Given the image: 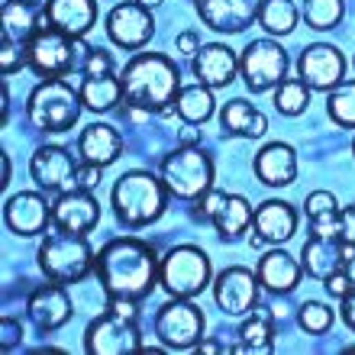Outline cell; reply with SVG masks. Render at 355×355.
<instances>
[{"label": "cell", "instance_id": "obj_1", "mask_svg": "<svg viewBox=\"0 0 355 355\" xmlns=\"http://www.w3.org/2000/svg\"><path fill=\"white\" fill-rule=\"evenodd\" d=\"M97 278H101L107 297H149L155 281H159L155 249L149 243L136 239V236L113 239L97 252Z\"/></svg>", "mask_w": 355, "mask_h": 355}, {"label": "cell", "instance_id": "obj_2", "mask_svg": "<svg viewBox=\"0 0 355 355\" xmlns=\"http://www.w3.org/2000/svg\"><path fill=\"white\" fill-rule=\"evenodd\" d=\"M123 97L139 110H162L181 91V68L162 52H139L123 68Z\"/></svg>", "mask_w": 355, "mask_h": 355}, {"label": "cell", "instance_id": "obj_3", "mask_svg": "<svg viewBox=\"0 0 355 355\" xmlns=\"http://www.w3.org/2000/svg\"><path fill=\"white\" fill-rule=\"evenodd\" d=\"M165 204H168V187L152 171H126L113 184V214L130 230L155 223L165 214Z\"/></svg>", "mask_w": 355, "mask_h": 355}, {"label": "cell", "instance_id": "obj_4", "mask_svg": "<svg viewBox=\"0 0 355 355\" xmlns=\"http://www.w3.org/2000/svg\"><path fill=\"white\" fill-rule=\"evenodd\" d=\"M81 91L68 85L65 78H46L26 101V116L39 132H68L81 116Z\"/></svg>", "mask_w": 355, "mask_h": 355}, {"label": "cell", "instance_id": "obj_5", "mask_svg": "<svg viewBox=\"0 0 355 355\" xmlns=\"http://www.w3.org/2000/svg\"><path fill=\"white\" fill-rule=\"evenodd\" d=\"M39 268L49 281L58 284H75L85 281L97 268V255H94L87 236L81 233H52L39 245Z\"/></svg>", "mask_w": 355, "mask_h": 355}, {"label": "cell", "instance_id": "obj_6", "mask_svg": "<svg viewBox=\"0 0 355 355\" xmlns=\"http://www.w3.org/2000/svg\"><path fill=\"white\" fill-rule=\"evenodd\" d=\"M81 52H91L81 39L65 36V33L52 29L49 23H42L36 29V36L26 42V65L39 78H62L68 71H75Z\"/></svg>", "mask_w": 355, "mask_h": 355}, {"label": "cell", "instance_id": "obj_7", "mask_svg": "<svg viewBox=\"0 0 355 355\" xmlns=\"http://www.w3.org/2000/svg\"><path fill=\"white\" fill-rule=\"evenodd\" d=\"M162 181L178 200H197L214 187V162L197 146H181L162 162Z\"/></svg>", "mask_w": 355, "mask_h": 355}, {"label": "cell", "instance_id": "obj_8", "mask_svg": "<svg viewBox=\"0 0 355 355\" xmlns=\"http://www.w3.org/2000/svg\"><path fill=\"white\" fill-rule=\"evenodd\" d=\"M159 281L171 297H197L210 284V259L197 245H175L159 262Z\"/></svg>", "mask_w": 355, "mask_h": 355}, {"label": "cell", "instance_id": "obj_9", "mask_svg": "<svg viewBox=\"0 0 355 355\" xmlns=\"http://www.w3.org/2000/svg\"><path fill=\"white\" fill-rule=\"evenodd\" d=\"M207 320L191 297H175L168 304H162L155 313V336L162 339L165 349H194L204 339Z\"/></svg>", "mask_w": 355, "mask_h": 355}, {"label": "cell", "instance_id": "obj_10", "mask_svg": "<svg viewBox=\"0 0 355 355\" xmlns=\"http://www.w3.org/2000/svg\"><path fill=\"white\" fill-rule=\"evenodd\" d=\"M139 349H142V333L136 327V320L113 313V310L91 320L85 329L87 355H126V352H139Z\"/></svg>", "mask_w": 355, "mask_h": 355}, {"label": "cell", "instance_id": "obj_11", "mask_svg": "<svg viewBox=\"0 0 355 355\" xmlns=\"http://www.w3.org/2000/svg\"><path fill=\"white\" fill-rule=\"evenodd\" d=\"M239 71H243V81L252 94L271 91L288 78V52L271 39H255L243 49Z\"/></svg>", "mask_w": 355, "mask_h": 355}, {"label": "cell", "instance_id": "obj_12", "mask_svg": "<svg viewBox=\"0 0 355 355\" xmlns=\"http://www.w3.org/2000/svg\"><path fill=\"white\" fill-rule=\"evenodd\" d=\"M107 36H110L113 46L120 49H136L149 46V39L155 36V19H152V10L142 7V3H120L107 13Z\"/></svg>", "mask_w": 355, "mask_h": 355}, {"label": "cell", "instance_id": "obj_13", "mask_svg": "<svg viewBox=\"0 0 355 355\" xmlns=\"http://www.w3.org/2000/svg\"><path fill=\"white\" fill-rule=\"evenodd\" d=\"M297 75L310 91H333L346 75V58L329 42H313L300 52Z\"/></svg>", "mask_w": 355, "mask_h": 355}, {"label": "cell", "instance_id": "obj_14", "mask_svg": "<svg viewBox=\"0 0 355 355\" xmlns=\"http://www.w3.org/2000/svg\"><path fill=\"white\" fill-rule=\"evenodd\" d=\"M214 300L226 317H243L252 313L255 300H259V275H252L243 265L223 268L214 281Z\"/></svg>", "mask_w": 355, "mask_h": 355}, {"label": "cell", "instance_id": "obj_15", "mask_svg": "<svg viewBox=\"0 0 355 355\" xmlns=\"http://www.w3.org/2000/svg\"><path fill=\"white\" fill-rule=\"evenodd\" d=\"M197 17L214 33H243L259 19L262 0H194Z\"/></svg>", "mask_w": 355, "mask_h": 355}, {"label": "cell", "instance_id": "obj_16", "mask_svg": "<svg viewBox=\"0 0 355 355\" xmlns=\"http://www.w3.org/2000/svg\"><path fill=\"white\" fill-rule=\"evenodd\" d=\"M101 223V204L91 191H62L55 204H52V226L62 233H91Z\"/></svg>", "mask_w": 355, "mask_h": 355}, {"label": "cell", "instance_id": "obj_17", "mask_svg": "<svg viewBox=\"0 0 355 355\" xmlns=\"http://www.w3.org/2000/svg\"><path fill=\"white\" fill-rule=\"evenodd\" d=\"M26 313L36 323L39 333H55L58 327H65L68 320L75 317V304L68 297V291L58 281H52V284H42L29 294Z\"/></svg>", "mask_w": 355, "mask_h": 355}, {"label": "cell", "instance_id": "obj_18", "mask_svg": "<svg viewBox=\"0 0 355 355\" xmlns=\"http://www.w3.org/2000/svg\"><path fill=\"white\" fill-rule=\"evenodd\" d=\"M75 159L62 146H42L29 159V175L42 191H71L75 184Z\"/></svg>", "mask_w": 355, "mask_h": 355}, {"label": "cell", "instance_id": "obj_19", "mask_svg": "<svg viewBox=\"0 0 355 355\" xmlns=\"http://www.w3.org/2000/svg\"><path fill=\"white\" fill-rule=\"evenodd\" d=\"M3 220H7L10 233L17 236H39L52 223V207L46 204V197L33 194V191H19L7 200L3 207Z\"/></svg>", "mask_w": 355, "mask_h": 355}, {"label": "cell", "instance_id": "obj_20", "mask_svg": "<svg viewBox=\"0 0 355 355\" xmlns=\"http://www.w3.org/2000/svg\"><path fill=\"white\" fill-rule=\"evenodd\" d=\"M236 71H239V58L223 42H207L194 52V75L207 87H226L233 85Z\"/></svg>", "mask_w": 355, "mask_h": 355}, {"label": "cell", "instance_id": "obj_21", "mask_svg": "<svg viewBox=\"0 0 355 355\" xmlns=\"http://www.w3.org/2000/svg\"><path fill=\"white\" fill-rule=\"evenodd\" d=\"M46 23L65 36L81 39L97 23V0H46Z\"/></svg>", "mask_w": 355, "mask_h": 355}, {"label": "cell", "instance_id": "obj_22", "mask_svg": "<svg viewBox=\"0 0 355 355\" xmlns=\"http://www.w3.org/2000/svg\"><path fill=\"white\" fill-rule=\"evenodd\" d=\"M255 175L268 187H288L297 178V152L288 142H268L255 155Z\"/></svg>", "mask_w": 355, "mask_h": 355}, {"label": "cell", "instance_id": "obj_23", "mask_svg": "<svg viewBox=\"0 0 355 355\" xmlns=\"http://www.w3.org/2000/svg\"><path fill=\"white\" fill-rule=\"evenodd\" d=\"M252 223L265 243H288L297 233V210L288 200H265L255 207Z\"/></svg>", "mask_w": 355, "mask_h": 355}, {"label": "cell", "instance_id": "obj_24", "mask_svg": "<svg viewBox=\"0 0 355 355\" xmlns=\"http://www.w3.org/2000/svg\"><path fill=\"white\" fill-rule=\"evenodd\" d=\"M300 271H304V265L294 259V255H288L284 249H275V252H265L262 259H259V284H262L265 291H271V294H288V291L297 288L300 281Z\"/></svg>", "mask_w": 355, "mask_h": 355}, {"label": "cell", "instance_id": "obj_25", "mask_svg": "<svg viewBox=\"0 0 355 355\" xmlns=\"http://www.w3.org/2000/svg\"><path fill=\"white\" fill-rule=\"evenodd\" d=\"M46 23V3L36 0H3V36L26 46Z\"/></svg>", "mask_w": 355, "mask_h": 355}, {"label": "cell", "instance_id": "obj_26", "mask_svg": "<svg viewBox=\"0 0 355 355\" xmlns=\"http://www.w3.org/2000/svg\"><path fill=\"white\" fill-rule=\"evenodd\" d=\"M78 152L85 155V162L91 165H113V162L120 159L123 152V139L120 132L107 126V123H91L81 130V139H78Z\"/></svg>", "mask_w": 355, "mask_h": 355}, {"label": "cell", "instance_id": "obj_27", "mask_svg": "<svg viewBox=\"0 0 355 355\" xmlns=\"http://www.w3.org/2000/svg\"><path fill=\"white\" fill-rule=\"evenodd\" d=\"M220 126H223V132H230V136L259 139V136H265V130H268V120H265V113L255 110L249 101L236 97V101H230L223 110H220Z\"/></svg>", "mask_w": 355, "mask_h": 355}, {"label": "cell", "instance_id": "obj_28", "mask_svg": "<svg viewBox=\"0 0 355 355\" xmlns=\"http://www.w3.org/2000/svg\"><path fill=\"white\" fill-rule=\"evenodd\" d=\"M300 259H304V271H307L310 278H329L333 271H339V265L343 262V249H339V239H327V236H310L307 245H304V252H300Z\"/></svg>", "mask_w": 355, "mask_h": 355}, {"label": "cell", "instance_id": "obj_29", "mask_svg": "<svg viewBox=\"0 0 355 355\" xmlns=\"http://www.w3.org/2000/svg\"><path fill=\"white\" fill-rule=\"evenodd\" d=\"M249 223H252V207H249V200L239 194H226L220 214L214 216V226H216V233H220V239H223V243H233V239H239V236L249 230Z\"/></svg>", "mask_w": 355, "mask_h": 355}, {"label": "cell", "instance_id": "obj_30", "mask_svg": "<svg viewBox=\"0 0 355 355\" xmlns=\"http://www.w3.org/2000/svg\"><path fill=\"white\" fill-rule=\"evenodd\" d=\"M175 110L187 126H200V123H207L214 116V94H210L207 85H200V81H197V85H187L178 91Z\"/></svg>", "mask_w": 355, "mask_h": 355}, {"label": "cell", "instance_id": "obj_31", "mask_svg": "<svg viewBox=\"0 0 355 355\" xmlns=\"http://www.w3.org/2000/svg\"><path fill=\"white\" fill-rule=\"evenodd\" d=\"M120 97H123V81L116 75L85 78V85H81V101H85V107L94 113L113 110Z\"/></svg>", "mask_w": 355, "mask_h": 355}, {"label": "cell", "instance_id": "obj_32", "mask_svg": "<svg viewBox=\"0 0 355 355\" xmlns=\"http://www.w3.org/2000/svg\"><path fill=\"white\" fill-rule=\"evenodd\" d=\"M271 313L268 307H252V320H245L243 329H239V336L243 343L233 349V352H268L271 349Z\"/></svg>", "mask_w": 355, "mask_h": 355}, {"label": "cell", "instance_id": "obj_33", "mask_svg": "<svg viewBox=\"0 0 355 355\" xmlns=\"http://www.w3.org/2000/svg\"><path fill=\"white\" fill-rule=\"evenodd\" d=\"M297 7L291 0H262V10H259V23H262L265 33L271 36H288L297 26Z\"/></svg>", "mask_w": 355, "mask_h": 355}, {"label": "cell", "instance_id": "obj_34", "mask_svg": "<svg viewBox=\"0 0 355 355\" xmlns=\"http://www.w3.org/2000/svg\"><path fill=\"white\" fill-rule=\"evenodd\" d=\"M327 113L336 126L355 130V81H339L333 91H327Z\"/></svg>", "mask_w": 355, "mask_h": 355}, {"label": "cell", "instance_id": "obj_35", "mask_svg": "<svg viewBox=\"0 0 355 355\" xmlns=\"http://www.w3.org/2000/svg\"><path fill=\"white\" fill-rule=\"evenodd\" d=\"M275 107L284 116H300L307 113L310 107V87L300 81V78H284L278 87H275Z\"/></svg>", "mask_w": 355, "mask_h": 355}, {"label": "cell", "instance_id": "obj_36", "mask_svg": "<svg viewBox=\"0 0 355 355\" xmlns=\"http://www.w3.org/2000/svg\"><path fill=\"white\" fill-rule=\"evenodd\" d=\"M343 13V0H304V23L310 29H336Z\"/></svg>", "mask_w": 355, "mask_h": 355}, {"label": "cell", "instance_id": "obj_37", "mask_svg": "<svg viewBox=\"0 0 355 355\" xmlns=\"http://www.w3.org/2000/svg\"><path fill=\"white\" fill-rule=\"evenodd\" d=\"M333 320H336V313L329 310V304H320V300H307L297 313L300 329H307V333H327L333 327Z\"/></svg>", "mask_w": 355, "mask_h": 355}, {"label": "cell", "instance_id": "obj_38", "mask_svg": "<svg viewBox=\"0 0 355 355\" xmlns=\"http://www.w3.org/2000/svg\"><path fill=\"white\" fill-rule=\"evenodd\" d=\"M23 65H26V46L3 36V42H0V75H13Z\"/></svg>", "mask_w": 355, "mask_h": 355}, {"label": "cell", "instance_id": "obj_39", "mask_svg": "<svg viewBox=\"0 0 355 355\" xmlns=\"http://www.w3.org/2000/svg\"><path fill=\"white\" fill-rule=\"evenodd\" d=\"M223 200H226L223 191H216V187H210L207 194H200V197L194 200V210H191V216H194V220H210V223H214V216L220 214V207H223Z\"/></svg>", "mask_w": 355, "mask_h": 355}, {"label": "cell", "instance_id": "obj_40", "mask_svg": "<svg viewBox=\"0 0 355 355\" xmlns=\"http://www.w3.org/2000/svg\"><path fill=\"white\" fill-rule=\"evenodd\" d=\"M87 78H101V75H113V55L103 52V49H91L85 62Z\"/></svg>", "mask_w": 355, "mask_h": 355}, {"label": "cell", "instance_id": "obj_41", "mask_svg": "<svg viewBox=\"0 0 355 355\" xmlns=\"http://www.w3.org/2000/svg\"><path fill=\"white\" fill-rule=\"evenodd\" d=\"M313 236H327V239H339L343 236V216L333 214H320L313 216Z\"/></svg>", "mask_w": 355, "mask_h": 355}, {"label": "cell", "instance_id": "obj_42", "mask_svg": "<svg viewBox=\"0 0 355 355\" xmlns=\"http://www.w3.org/2000/svg\"><path fill=\"white\" fill-rule=\"evenodd\" d=\"M333 210H336V197L329 194V191H313V194L307 197L310 220H313V216H320V214H333Z\"/></svg>", "mask_w": 355, "mask_h": 355}, {"label": "cell", "instance_id": "obj_43", "mask_svg": "<svg viewBox=\"0 0 355 355\" xmlns=\"http://www.w3.org/2000/svg\"><path fill=\"white\" fill-rule=\"evenodd\" d=\"M97 184H101V165H91V162L78 165L75 184H71V187H78V191H94Z\"/></svg>", "mask_w": 355, "mask_h": 355}, {"label": "cell", "instance_id": "obj_44", "mask_svg": "<svg viewBox=\"0 0 355 355\" xmlns=\"http://www.w3.org/2000/svg\"><path fill=\"white\" fill-rule=\"evenodd\" d=\"M0 329H3V339H0V346H3V352H10V349H17L19 343H23V327H19V323H17L13 317H3Z\"/></svg>", "mask_w": 355, "mask_h": 355}, {"label": "cell", "instance_id": "obj_45", "mask_svg": "<svg viewBox=\"0 0 355 355\" xmlns=\"http://www.w3.org/2000/svg\"><path fill=\"white\" fill-rule=\"evenodd\" d=\"M323 288L329 291V297H346L352 291V281H349L346 271H333L329 278H323Z\"/></svg>", "mask_w": 355, "mask_h": 355}, {"label": "cell", "instance_id": "obj_46", "mask_svg": "<svg viewBox=\"0 0 355 355\" xmlns=\"http://www.w3.org/2000/svg\"><path fill=\"white\" fill-rule=\"evenodd\" d=\"M339 216H343V236L339 239H346V243L355 245V204H349Z\"/></svg>", "mask_w": 355, "mask_h": 355}, {"label": "cell", "instance_id": "obj_47", "mask_svg": "<svg viewBox=\"0 0 355 355\" xmlns=\"http://www.w3.org/2000/svg\"><path fill=\"white\" fill-rule=\"evenodd\" d=\"M343 320H346V327L355 333V284L346 297H343Z\"/></svg>", "mask_w": 355, "mask_h": 355}, {"label": "cell", "instance_id": "obj_48", "mask_svg": "<svg viewBox=\"0 0 355 355\" xmlns=\"http://www.w3.org/2000/svg\"><path fill=\"white\" fill-rule=\"evenodd\" d=\"M197 49H200V39H197V33H181V36H178V52L194 55Z\"/></svg>", "mask_w": 355, "mask_h": 355}, {"label": "cell", "instance_id": "obj_49", "mask_svg": "<svg viewBox=\"0 0 355 355\" xmlns=\"http://www.w3.org/2000/svg\"><path fill=\"white\" fill-rule=\"evenodd\" d=\"M197 352L214 355V352H223V346H220V343H210V339H200V343H197Z\"/></svg>", "mask_w": 355, "mask_h": 355}, {"label": "cell", "instance_id": "obj_50", "mask_svg": "<svg viewBox=\"0 0 355 355\" xmlns=\"http://www.w3.org/2000/svg\"><path fill=\"white\" fill-rule=\"evenodd\" d=\"M197 139H200V130H184L181 132V146H194Z\"/></svg>", "mask_w": 355, "mask_h": 355}, {"label": "cell", "instance_id": "obj_51", "mask_svg": "<svg viewBox=\"0 0 355 355\" xmlns=\"http://www.w3.org/2000/svg\"><path fill=\"white\" fill-rule=\"evenodd\" d=\"M0 110H3V123H7V116H10V87H7V81H3V107H0Z\"/></svg>", "mask_w": 355, "mask_h": 355}, {"label": "cell", "instance_id": "obj_52", "mask_svg": "<svg viewBox=\"0 0 355 355\" xmlns=\"http://www.w3.org/2000/svg\"><path fill=\"white\" fill-rule=\"evenodd\" d=\"M175 107H171V103H168V107H162V110H159V116H162V120H171V116H175Z\"/></svg>", "mask_w": 355, "mask_h": 355}, {"label": "cell", "instance_id": "obj_53", "mask_svg": "<svg viewBox=\"0 0 355 355\" xmlns=\"http://www.w3.org/2000/svg\"><path fill=\"white\" fill-rule=\"evenodd\" d=\"M0 184H3V187L10 184V159H7V155H3V181H0Z\"/></svg>", "mask_w": 355, "mask_h": 355}, {"label": "cell", "instance_id": "obj_54", "mask_svg": "<svg viewBox=\"0 0 355 355\" xmlns=\"http://www.w3.org/2000/svg\"><path fill=\"white\" fill-rule=\"evenodd\" d=\"M346 275H349V281L355 284V259H349V262H346Z\"/></svg>", "mask_w": 355, "mask_h": 355}, {"label": "cell", "instance_id": "obj_55", "mask_svg": "<svg viewBox=\"0 0 355 355\" xmlns=\"http://www.w3.org/2000/svg\"><path fill=\"white\" fill-rule=\"evenodd\" d=\"M136 3H142V7H159V3H162V0H136Z\"/></svg>", "mask_w": 355, "mask_h": 355}, {"label": "cell", "instance_id": "obj_56", "mask_svg": "<svg viewBox=\"0 0 355 355\" xmlns=\"http://www.w3.org/2000/svg\"><path fill=\"white\" fill-rule=\"evenodd\" d=\"M352 155H355V139H352Z\"/></svg>", "mask_w": 355, "mask_h": 355}]
</instances>
